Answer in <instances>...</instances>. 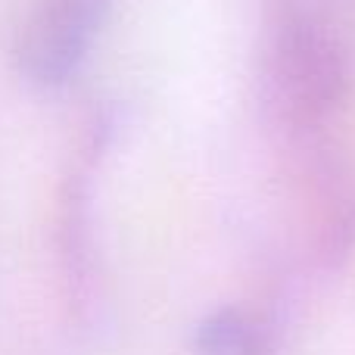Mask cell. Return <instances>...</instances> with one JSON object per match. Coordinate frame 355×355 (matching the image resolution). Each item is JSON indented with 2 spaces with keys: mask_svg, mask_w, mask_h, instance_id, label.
Here are the masks:
<instances>
[{
  "mask_svg": "<svg viewBox=\"0 0 355 355\" xmlns=\"http://www.w3.org/2000/svg\"><path fill=\"white\" fill-rule=\"evenodd\" d=\"M106 0H62L28 41V72L44 85H60L85 60L103 19Z\"/></svg>",
  "mask_w": 355,
  "mask_h": 355,
  "instance_id": "1",
  "label": "cell"
},
{
  "mask_svg": "<svg viewBox=\"0 0 355 355\" xmlns=\"http://www.w3.org/2000/svg\"><path fill=\"white\" fill-rule=\"evenodd\" d=\"M202 355H259V334L240 312H215L196 331Z\"/></svg>",
  "mask_w": 355,
  "mask_h": 355,
  "instance_id": "2",
  "label": "cell"
}]
</instances>
